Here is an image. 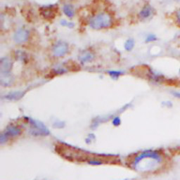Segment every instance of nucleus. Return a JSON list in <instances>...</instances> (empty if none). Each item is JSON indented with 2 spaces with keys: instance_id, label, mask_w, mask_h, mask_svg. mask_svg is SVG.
<instances>
[{
  "instance_id": "17",
  "label": "nucleus",
  "mask_w": 180,
  "mask_h": 180,
  "mask_svg": "<svg viewBox=\"0 0 180 180\" xmlns=\"http://www.w3.org/2000/svg\"><path fill=\"white\" fill-rule=\"evenodd\" d=\"M169 152L172 156H176L180 155V146H175V147L169 148Z\"/></svg>"
},
{
  "instance_id": "5",
  "label": "nucleus",
  "mask_w": 180,
  "mask_h": 180,
  "mask_svg": "<svg viewBox=\"0 0 180 180\" xmlns=\"http://www.w3.org/2000/svg\"><path fill=\"white\" fill-rule=\"evenodd\" d=\"M68 46L64 42H59L53 47V54L55 56L62 57L68 52Z\"/></svg>"
},
{
  "instance_id": "15",
  "label": "nucleus",
  "mask_w": 180,
  "mask_h": 180,
  "mask_svg": "<svg viewBox=\"0 0 180 180\" xmlns=\"http://www.w3.org/2000/svg\"><path fill=\"white\" fill-rule=\"evenodd\" d=\"M174 23L177 27L180 28V8H178L176 9V11L174 13Z\"/></svg>"
},
{
  "instance_id": "14",
  "label": "nucleus",
  "mask_w": 180,
  "mask_h": 180,
  "mask_svg": "<svg viewBox=\"0 0 180 180\" xmlns=\"http://www.w3.org/2000/svg\"><path fill=\"white\" fill-rule=\"evenodd\" d=\"M16 59H18V61L25 62L26 61H27L28 56L24 52L18 50L16 52Z\"/></svg>"
},
{
  "instance_id": "25",
  "label": "nucleus",
  "mask_w": 180,
  "mask_h": 180,
  "mask_svg": "<svg viewBox=\"0 0 180 180\" xmlns=\"http://www.w3.org/2000/svg\"><path fill=\"white\" fill-rule=\"evenodd\" d=\"M175 1H180V0H175Z\"/></svg>"
},
{
  "instance_id": "10",
  "label": "nucleus",
  "mask_w": 180,
  "mask_h": 180,
  "mask_svg": "<svg viewBox=\"0 0 180 180\" xmlns=\"http://www.w3.org/2000/svg\"><path fill=\"white\" fill-rule=\"evenodd\" d=\"M94 54L89 52H84L79 56V60L82 63H87L92 61L94 59Z\"/></svg>"
},
{
  "instance_id": "12",
  "label": "nucleus",
  "mask_w": 180,
  "mask_h": 180,
  "mask_svg": "<svg viewBox=\"0 0 180 180\" xmlns=\"http://www.w3.org/2000/svg\"><path fill=\"white\" fill-rule=\"evenodd\" d=\"M63 10H64V13H65V15L68 18H72L74 16V9L71 5L65 4L63 8Z\"/></svg>"
},
{
  "instance_id": "19",
  "label": "nucleus",
  "mask_w": 180,
  "mask_h": 180,
  "mask_svg": "<svg viewBox=\"0 0 180 180\" xmlns=\"http://www.w3.org/2000/svg\"><path fill=\"white\" fill-rule=\"evenodd\" d=\"M61 24L62 25L64 26H67V27L68 28H73V26H74V24L72 23H70V22H67L65 20H63L61 21Z\"/></svg>"
},
{
  "instance_id": "2",
  "label": "nucleus",
  "mask_w": 180,
  "mask_h": 180,
  "mask_svg": "<svg viewBox=\"0 0 180 180\" xmlns=\"http://www.w3.org/2000/svg\"><path fill=\"white\" fill-rule=\"evenodd\" d=\"M30 125V133L35 136H46L49 134V131L44 125L39 121L30 118H26Z\"/></svg>"
},
{
  "instance_id": "7",
  "label": "nucleus",
  "mask_w": 180,
  "mask_h": 180,
  "mask_svg": "<svg viewBox=\"0 0 180 180\" xmlns=\"http://www.w3.org/2000/svg\"><path fill=\"white\" fill-rule=\"evenodd\" d=\"M14 78L11 73H1L0 75V83L4 87H9L13 85Z\"/></svg>"
},
{
  "instance_id": "13",
  "label": "nucleus",
  "mask_w": 180,
  "mask_h": 180,
  "mask_svg": "<svg viewBox=\"0 0 180 180\" xmlns=\"http://www.w3.org/2000/svg\"><path fill=\"white\" fill-rule=\"evenodd\" d=\"M165 85L174 87H178L180 88V80H175V79H166L164 82Z\"/></svg>"
},
{
  "instance_id": "3",
  "label": "nucleus",
  "mask_w": 180,
  "mask_h": 180,
  "mask_svg": "<svg viewBox=\"0 0 180 180\" xmlns=\"http://www.w3.org/2000/svg\"><path fill=\"white\" fill-rule=\"evenodd\" d=\"M20 133H21V130L20 127L15 126V125H9L5 130V132L1 134V138H0L1 144H4V142H6L9 137L18 136Z\"/></svg>"
},
{
  "instance_id": "20",
  "label": "nucleus",
  "mask_w": 180,
  "mask_h": 180,
  "mask_svg": "<svg viewBox=\"0 0 180 180\" xmlns=\"http://www.w3.org/2000/svg\"><path fill=\"white\" fill-rule=\"evenodd\" d=\"M120 74H121V73L118 72V71H111V72H109V75L113 78H118V77L120 76Z\"/></svg>"
},
{
  "instance_id": "16",
  "label": "nucleus",
  "mask_w": 180,
  "mask_h": 180,
  "mask_svg": "<svg viewBox=\"0 0 180 180\" xmlns=\"http://www.w3.org/2000/svg\"><path fill=\"white\" fill-rule=\"evenodd\" d=\"M134 41L133 40L130 39L127 40L126 42H125V49L128 52H130L134 48Z\"/></svg>"
},
{
  "instance_id": "22",
  "label": "nucleus",
  "mask_w": 180,
  "mask_h": 180,
  "mask_svg": "<svg viewBox=\"0 0 180 180\" xmlns=\"http://www.w3.org/2000/svg\"><path fill=\"white\" fill-rule=\"evenodd\" d=\"M171 93L172 94V95L174 96V97L180 99V92H171Z\"/></svg>"
},
{
  "instance_id": "4",
  "label": "nucleus",
  "mask_w": 180,
  "mask_h": 180,
  "mask_svg": "<svg viewBox=\"0 0 180 180\" xmlns=\"http://www.w3.org/2000/svg\"><path fill=\"white\" fill-rule=\"evenodd\" d=\"M40 14L45 19H52L56 14V6L55 5L43 6L40 8Z\"/></svg>"
},
{
  "instance_id": "11",
  "label": "nucleus",
  "mask_w": 180,
  "mask_h": 180,
  "mask_svg": "<svg viewBox=\"0 0 180 180\" xmlns=\"http://www.w3.org/2000/svg\"><path fill=\"white\" fill-rule=\"evenodd\" d=\"M25 94V92H11V93H9L7 95H6V99L8 100H18L20 99V98H22L23 97V95Z\"/></svg>"
},
{
  "instance_id": "18",
  "label": "nucleus",
  "mask_w": 180,
  "mask_h": 180,
  "mask_svg": "<svg viewBox=\"0 0 180 180\" xmlns=\"http://www.w3.org/2000/svg\"><path fill=\"white\" fill-rule=\"evenodd\" d=\"M157 40V37L154 34H150L148 35L146 39V42H154Z\"/></svg>"
},
{
  "instance_id": "1",
  "label": "nucleus",
  "mask_w": 180,
  "mask_h": 180,
  "mask_svg": "<svg viewBox=\"0 0 180 180\" xmlns=\"http://www.w3.org/2000/svg\"><path fill=\"white\" fill-rule=\"evenodd\" d=\"M113 23L111 15L108 12H100L90 18V25L92 28L101 30L111 27Z\"/></svg>"
},
{
  "instance_id": "9",
  "label": "nucleus",
  "mask_w": 180,
  "mask_h": 180,
  "mask_svg": "<svg viewBox=\"0 0 180 180\" xmlns=\"http://www.w3.org/2000/svg\"><path fill=\"white\" fill-rule=\"evenodd\" d=\"M12 68V63L8 58H2L0 61V72L9 73Z\"/></svg>"
},
{
  "instance_id": "23",
  "label": "nucleus",
  "mask_w": 180,
  "mask_h": 180,
  "mask_svg": "<svg viewBox=\"0 0 180 180\" xmlns=\"http://www.w3.org/2000/svg\"><path fill=\"white\" fill-rule=\"evenodd\" d=\"M162 104H165V106H167V107H168V108L172 107V104L169 101H166V102H163L162 103Z\"/></svg>"
},
{
  "instance_id": "8",
  "label": "nucleus",
  "mask_w": 180,
  "mask_h": 180,
  "mask_svg": "<svg viewBox=\"0 0 180 180\" xmlns=\"http://www.w3.org/2000/svg\"><path fill=\"white\" fill-rule=\"evenodd\" d=\"M153 12H154L153 8L150 4H146L141 9L139 13V16L141 20H146V19L149 18L153 15Z\"/></svg>"
},
{
  "instance_id": "24",
  "label": "nucleus",
  "mask_w": 180,
  "mask_h": 180,
  "mask_svg": "<svg viewBox=\"0 0 180 180\" xmlns=\"http://www.w3.org/2000/svg\"><path fill=\"white\" fill-rule=\"evenodd\" d=\"M179 73H180V68H179Z\"/></svg>"
},
{
  "instance_id": "6",
  "label": "nucleus",
  "mask_w": 180,
  "mask_h": 180,
  "mask_svg": "<svg viewBox=\"0 0 180 180\" xmlns=\"http://www.w3.org/2000/svg\"><path fill=\"white\" fill-rule=\"evenodd\" d=\"M29 31L24 28L18 29L13 35V40L16 43L21 44L28 40Z\"/></svg>"
},
{
  "instance_id": "21",
  "label": "nucleus",
  "mask_w": 180,
  "mask_h": 180,
  "mask_svg": "<svg viewBox=\"0 0 180 180\" xmlns=\"http://www.w3.org/2000/svg\"><path fill=\"white\" fill-rule=\"evenodd\" d=\"M120 123H121V120H120L119 117H116V118H115L113 120V125H115V126H118V125H120Z\"/></svg>"
}]
</instances>
